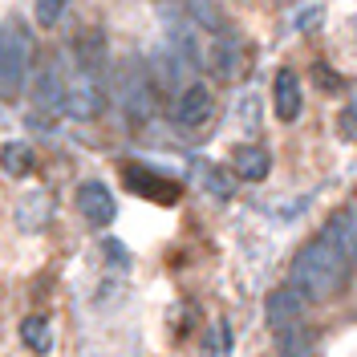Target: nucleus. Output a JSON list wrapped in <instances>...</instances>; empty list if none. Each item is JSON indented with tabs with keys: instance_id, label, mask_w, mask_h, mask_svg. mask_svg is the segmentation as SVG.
I'll use <instances>...</instances> for the list:
<instances>
[{
	"instance_id": "obj_2",
	"label": "nucleus",
	"mask_w": 357,
	"mask_h": 357,
	"mask_svg": "<svg viewBox=\"0 0 357 357\" xmlns=\"http://www.w3.org/2000/svg\"><path fill=\"white\" fill-rule=\"evenodd\" d=\"M118 98H122V110L134 126H142L155 114V77H151L146 61L130 57L118 66Z\"/></svg>"
},
{
	"instance_id": "obj_19",
	"label": "nucleus",
	"mask_w": 357,
	"mask_h": 357,
	"mask_svg": "<svg viewBox=\"0 0 357 357\" xmlns=\"http://www.w3.org/2000/svg\"><path fill=\"white\" fill-rule=\"evenodd\" d=\"M207 187H211L220 199H231V178L220 175V171H207Z\"/></svg>"
},
{
	"instance_id": "obj_3",
	"label": "nucleus",
	"mask_w": 357,
	"mask_h": 357,
	"mask_svg": "<svg viewBox=\"0 0 357 357\" xmlns=\"http://www.w3.org/2000/svg\"><path fill=\"white\" fill-rule=\"evenodd\" d=\"M33 61V41L21 24H0V86L17 89Z\"/></svg>"
},
{
	"instance_id": "obj_11",
	"label": "nucleus",
	"mask_w": 357,
	"mask_h": 357,
	"mask_svg": "<svg viewBox=\"0 0 357 357\" xmlns=\"http://www.w3.org/2000/svg\"><path fill=\"white\" fill-rule=\"evenodd\" d=\"M268 167H272V158L264 146H236V155H231V171L248 183H260L268 175Z\"/></svg>"
},
{
	"instance_id": "obj_21",
	"label": "nucleus",
	"mask_w": 357,
	"mask_h": 357,
	"mask_svg": "<svg viewBox=\"0 0 357 357\" xmlns=\"http://www.w3.org/2000/svg\"><path fill=\"white\" fill-rule=\"evenodd\" d=\"M341 122H345V130H349V126H354V122H357V98H354V106H349V114H345Z\"/></svg>"
},
{
	"instance_id": "obj_1",
	"label": "nucleus",
	"mask_w": 357,
	"mask_h": 357,
	"mask_svg": "<svg viewBox=\"0 0 357 357\" xmlns=\"http://www.w3.org/2000/svg\"><path fill=\"white\" fill-rule=\"evenodd\" d=\"M345 280H349V260L341 256V248H337L325 231L292 256L289 289L296 292L305 305H317V301L337 296V292L345 289Z\"/></svg>"
},
{
	"instance_id": "obj_20",
	"label": "nucleus",
	"mask_w": 357,
	"mask_h": 357,
	"mask_svg": "<svg viewBox=\"0 0 357 357\" xmlns=\"http://www.w3.org/2000/svg\"><path fill=\"white\" fill-rule=\"evenodd\" d=\"M106 252L114 256V264H122V268H126V248L118 244V240H106Z\"/></svg>"
},
{
	"instance_id": "obj_17",
	"label": "nucleus",
	"mask_w": 357,
	"mask_h": 357,
	"mask_svg": "<svg viewBox=\"0 0 357 357\" xmlns=\"http://www.w3.org/2000/svg\"><path fill=\"white\" fill-rule=\"evenodd\" d=\"M66 4H69V0H37V24L53 29V24L66 17Z\"/></svg>"
},
{
	"instance_id": "obj_10",
	"label": "nucleus",
	"mask_w": 357,
	"mask_h": 357,
	"mask_svg": "<svg viewBox=\"0 0 357 357\" xmlns=\"http://www.w3.org/2000/svg\"><path fill=\"white\" fill-rule=\"evenodd\" d=\"M126 183H130L138 195H146V199H158V203H175L178 199V187L171 183V178L151 175V171H142V167H126Z\"/></svg>"
},
{
	"instance_id": "obj_13",
	"label": "nucleus",
	"mask_w": 357,
	"mask_h": 357,
	"mask_svg": "<svg viewBox=\"0 0 357 357\" xmlns=\"http://www.w3.org/2000/svg\"><path fill=\"white\" fill-rule=\"evenodd\" d=\"M33 167H37V158H33V146H29V142H4V146H0V171H4V175L24 178Z\"/></svg>"
},
{
	"instance_id": "obj_18",
	"label": "nucleus",
	"mask_w": 357,
	"mask_h": 357,
	"mask_svg": "<svg viewBox=\"0 0 357 357\" xmlns=\"http://www.w3.org/2000/svg\"><path fill=\"white\" fill-rule=\"evenodd\" d=\"M215 69H220L223 77L227 73H236V45H215Z\"/></svg>"
},
{
	"instance_id": "obj_14",
	"label": "nucleus",
	"mask_w": 357,
	"mask_h": 357,
	"mask_svg": "<svg viewBox=\"0 0 357 357\" xmlns=\"http://www.w3.org/2000/svg\"><path fill=\"white\" fill-rule=\"evenodd\" d=\"M280 357H317V337L305 325H292L280 333Z\"/></svg>"
},
{
	"instance_id": "obj_15",
	"label": "nucleus",
	"mask_w": 357,
	"mask_h": 357,
	"mask_svg": "<svg viewBox=\"0 0 357 357\" xmlns=\"http://www.w3.org/2000/svg\"><path fill=\"white\" fill-rule=\"evenodd\" d=\"M21 341L33 349V354H49V345H53L49 321H45V317H24L21 321Z\"/></svg>"
},
{
	"instance_id": "obj_6",
	"label": "nucleus",
	"mask_w": 357,
	"mask_h": 357,
	"mask_svg": "<svg viewBox=\"0 0 357 357\" xmlns=\"http://www.w3.org/2000/svg\"><path fill=\"white\" fill-rule=\"evenodd\" d=\"M77 211L89 220V227H110L114 215H118V203H114V195H110L106 183L89 178V183L77 187Z\"/></svg>"
},
{
	"instance_id": "obj_5",
	"label": "nucleus",
	"mask_w": 357,
	"mask_h": 357,
	"mask_svg": "<svg viewBox=\"0 0 357 357\" xmlns=\"http://www.w3.org/2000/svg\"><path fill=\"white\" fill-rule=\"evenodd\" d=\"M211 110H215V98H211V89L203 86V82H191V86L178 89V98H175V122L183 126V130H199L203 122L211 118Z\"/></svg>"
},
{
	"instance_id": "obj_7",
	"label": "nucleus",
	"mask_w": 357,
	"mask_h": 357,
	"mask_svg": "<svg viewBox=\"0 0 357 357\" xmlns=\"http://www.w3.org/2000/svg\"><path fill=\"white\" fill-rule=\"evenodd\" d=\"M66 98H69V77L57 66H45L33 82V102L49 114H66Z\"/></svg>"
},
{
	"instance_id": "obj_9",
	"label": "nucleus",
	"mask_w": 357,
	"mask_h": 357,
	"mask_svg": "<svg viewBox=\"0 0 357 357\" xmlns=\"http://www.w3.org/2000/svg\"><path fill=\"white\" fill-rule=\"evenodd\" d=\"M325 236L341 248V256H345L349 264H357V203H354V207H341V211L329 215Z\"/></svg>"
},
{
	"instance_id": "obj_16",
	"label": "nucleus",
	"mask_w": 357,
	"mask_h": 357,
	"mask_svg": "<svg viewBox=\"0 0 357 357\" xmlns=\"http://www.w3.org/2000/svg\"><path fill=\"white\" fill-rule=\"evenodd\" d=\"M187 17L195 24H203L207 33H223V13L215 0H187Z\"/></svg>"
},
{
	"instance_id": "obj_8",
	"label": "nucleus",
	"mask_w": 357,
	"mask_h": 357,
	"mask_svg": "<svg viewBox=\"0 0 357 357\" xmlns=\"http://www.w3.org/2000/svg\"><path fill=\"white\" fill-rule=\"evenodd\" d=\"M301 312H305V301L296 296V292L284 284V289H272L264 301V317L268 325L276 329V333H284V329H292V325H301Z\"/></svg>"
},
{
	"instance_id": "obj_4",
	"label": "nucleus",
	"mask_w": 357,
	"mask_h": 357,
	"mask_svg": "<svg viewBox=\"0 0 357 357\" xmlns=\"http://www.w3.org/2000/svg\"><path fill=\"white\" fill-rule=\"evenodd\" d=\"M106 106V89H102V77L98 73H86L77 69L69 77V98H66V114L73 118H98Z\"/></svg>"
},
{
	"instance_id": "obj_12",
	"label": "nucleus",
	"mask_w": 357,
	"mask_h": 357,
	"mask_svg": "<svg viewBox=\"0 0 357 357\" xmlns=\"http://www.w3.org/2000/svg\"><path fill=\"white\" fill-rule=\"evenodd\" d=\"M276 114H280V122H296V114H301V86H296V73L292 69H280L276 73Z\"/></svg>"
}]
</instances>
